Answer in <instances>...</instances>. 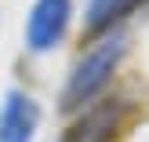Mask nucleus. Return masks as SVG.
I'll use <instances>...</instances> for the list:
<instances>
[{
  "label": "nucleus",
  "mask_w": 149,
  "mask_h": 142,
  "mask_svg": "<svg viewBox=\"0 0 149 142\" xmlns=\"http://www.w3.org/2000/svg\"><path fill=\"white\" fill-rule=\"evenodd\" d=\"M124 51H127V40L116 33V36H106V40L91 44V48L77 58L69 80H65V91H62V109H65V113L91 106V102L106 91V84L113 80Z\"/></svg>",
  "instance_id": "1"
},
{
  "label": "nucleus",
  "mask_w": 149,
  "mask_h": 142,
  "mask_svg": "<svg viewBox=\"0 0 149 142\" xmlns=\"http://www.w3.org/2000/svg\"><path fill=\"white\" fill-rule=\"evenodd\" d=\"M73 18V0H36L26 18V48L44 55L65 36Z\"/></svg>",
  "instance_id": "2"
},
{
  "label": "nucleus",
  "mask_w": 149,
  "mask_h": 142,
  "mask_svg": "<svg viewBox=\"0 0 149 142\" xmlns=\"http://www.w3.org/2000/svg\"><path fill=\"white\" fill-rule=\"evenodd\" d=\"M40 128V106L26 91H7L0 102V142H33Z\"/></svg>",
  "instance_id": "3"
},
{
  "label": "nucleus",
  "mask_w": 149,
  "mask_h": 142,
  "mask_svg": "<svg viewBox=\"0 0 149 142\" xmlns=\"http://www.w3.org/2000/svg\"><path fill=\"white\" fill-rule=\"evenodd\" d=\"M146 0H87L84 7V26L87 33H106L113 29L120 18H127L135 7H142Z\"/></svg>",
  "instance_id": "4"
}]
</instances>
